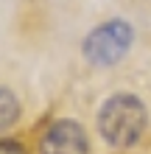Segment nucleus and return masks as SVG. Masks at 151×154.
Here are the masks:
<instances>
[{
    "label": "nucleus",
    "mask_w": 151,
    "mask_h": 154,
    "mask_svg": "<svg viewBox=\"0 0 151 154\" xmlns=\"http://www.w3.org/2000/svg\"><path fill=\"white\" fill-rule=\"evenodd\" d=\"M134 39V28L126 20H106L84 37V59L95 67H112L126 56Z\"/></svg>",
    "instance_id": "nucleus-2"
},
{
    "label": "nucleus",
    "mask_w": 151,
    "mask_h": 154,
    "mask_svg": "<svg viewBox=\"0 0 151 154\" xmlns=\"http://www.w3.org/2000/svg\"><path fill=\"white\" fill-rule=\"evenodd\" d=\"M148 126V109L137 95L118 93L101 106L98 112V132L115 149H129L143 137Z\"/></svg>",
    "instance_id": "nucleus-1"
},
{
    "label": "nucleus",
    "mask_w": 151,
    "mask_h": 154,
    "mask_svg": "<svg viewBox=\"0 0 151 154\" xmlns=\"http://www.w3.org/2000/svg\"><path fill=\"white\" fill-rule=\"evenodd\" d=\"M0 154H28L17 140H0Z\"/></svg>",
    "instance_id": "nucleus-5"
},
{
    "label": "nucleus",
    "mask_w": 151,
    "mask_h": 154,
    "mask_svg": "<svg viewBox=\"0 0 151 154\" xmlns=\"http://www.w3.org/2000/svg\"><path fill=\"white\" fill-rule=\"evenodd\" d=\"M20 118V101L8 87H0V132L17 123Z\"/></svg>",
    "instance_id": "nucleus-4"
},
{
    "label": "nucleus",
    "mask_w": 151,
    "mask_h": 154,
    "mask_svg": "<svg viewBox=\"0 0 151 154\" xmlns=\"http://www.w3.org/2000/svg\"><path fill=\"white\" fill-rule=\"evenodd\" d=\"M39 154H90L87 132L76 121L62 118L45 129L39 140Z\"/></svg>",
    "instance_id": "nucleus-3"
}]
</instances>
